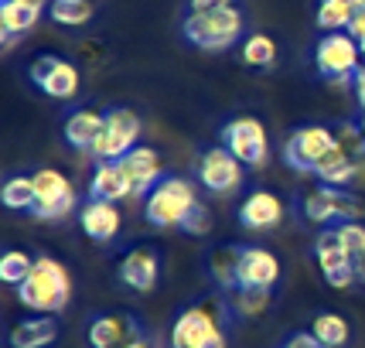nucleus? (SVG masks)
Segmentation results:
<instances>
[{
	"mask_svg": "<svg viewBox=\"0 0 365 348\" xmlns=\"http://www.w3.org/2000/svg\"><path fill=\"white\" fill-rule=\"evenodd\" d=\"M123 348H150V345H147V342H140V338H133V342H127Z\"/></svg>",
	"mask_w": 365,
	"mask_h": 348,
	"instance_id": "nucleus-40",
	"label": "nucleus"
},
{
	"mask_svg": "<svg viewBox=\"0 0 365 348\" xmlns=\"http://www.w3.org/2000/svg\"><path fill=\"white\" fill-rule=\"evenodd\" d=\"M242 171H246V164L229 150V147H208L202 150V158H198V185L212 195H236L239 185H242Z\"/></svg>",
	"mask_w": 365,
	"mask_h": 348,
	"instance_id": "nucleus-9",
	"label": "nucleus"
},
{
	"mask_svg": "<svg viewBox=\"0 0 365 348\" xmlns=\"http://www.w3.org/2000/svg\"><path fill=\"white\" fill-rule=\"evenodd\" d=\"M239 0H188V11H215V7H232Z\"/></svg>",
	"mask_w": 365,
	"mask_h": 348,
	"instance_id": "nucleus-37",
	"label": "nucleus"
},
{
	"mask_svg": "<svg viewBox=\"0 0 365 348\" xmlns=\"http://www.w3.org/2000/svg\"><path fill=\"white\" fill-rule=\"evenodd\" d=\"M133 328L130 317H116V314H99L89 324V345L93 348H123L127 342H133V334H127Z\"/></svg>",
	"mask_w": 365,
	"mask_h": 348,
	"instance_id": "nucleus-25",
	"label": "nucleus"
},
{
	"mask_svg": "<svg viewBox=\"0 0 365 348\" xmlns=\"http://www.w3.org/2000/svg\"><path fill=\"white\" fill-rule=\"evenodd\" d=\"M351 11L349 4H341V0H318V11H314V24H318L321 34H331V31H349Z\"/></svg>",
	"mask_w": 365,
	"mask_h": 348,
	"instance_id": "nucleus-30",
	"label": "nucleus"
},
{
	"mask_svg": "<svg viewBox=\"0 0 365 348\" xmlns=\"http://www.w3.org/2000/svg\"><path fill=\"white\" fill-rule=\"evenodd\" d=\"M314 260H318V267L324 277H331V273H338V270H351L355 267V260H351V253L345 250V242H341V236H338V229H321L318 239H314Z\"/></svg>",
	"mask_w": 365,
	"mask_h": 348,
	"instance_id": "nucleus-23",
	"label": "nucleus"
},
{
	"mask_svg": "<svg viewBox=\"0 0 365 348\" xmlns=\"http://www.w3.org/2000/svg\"><path fill=\"white\" fill-rule=\"evenodd\" d=\"M284 348H324V345H321L311 332H297V334H290V338H287Z\"/></svg>",
	"mask_w": 365,
	"mask_h": 348,
	"instance_id": "nucleus-35",
	"label": "nucleus"
},
{
	"mask_svg": "<svg viewBox=\"0 0 365 348\" xmlns=\"http://www.w3.org/2000/svg\"><path fill=\"white\" fill-rule=\"evenodd\" d=\"M140 116L130 110V106H110L103 110V130H99V140L93 147L96 160H123L137 147L140 140Z\"/></svg>",
	"mask_w": 365,
	"mask_h": 348,
	"instance_id": "nucleus-5",
	"label": "nucleus"
},
{
	"mask_svg": "<svg viewBox=\"0 0 365 348\" xmlns=\"http://www.w3.org/2000/svg\"><path fill=\"white\" fill-rule=\"evenodd\" d=\"M89 198H99V202L133 198V181H130L123 160H96L93 181H89Z\"/></svg>",
	"mask_w": 365,
	"mask_h": 348,
	"instance_id": "nucleus-16",
	"label": "nucleus"
},
{
	"mask_svg": "<svg viewBox=\"0 0 365 348\" xmlns=\"http://www.w3.org/2000/svg\"><path fill=\"white\" fill-rule=\"evenodd\" d=\"M181 34L198 51H229L239 41H246V14L239 11V4L215 11H188L181 21Z\"/></svg>",
	"mask_w": 365,
	"mask_h": 348,
	"instance_id": "nucleus-1",
	"label": "nucleus"
},
{
	"mask_svg": "<svg viewBox=\"0 0 365 348\" xmlns=\"http://www.w3.org/2000/svg\"><path fill=\"white\" fill-rule=\"evenodd\" d=\"M171 348H225V332L212 307H185L171 324Z\"/></svg>",
	"mask_w": 365,
	"mask_h": 348,
	"instance_id": "nucleus-6",
	"label": "nucleus"
},
{
	"mask_svg": "<svg viewBox=\"0 0 365 348\" xmlns=\"http://www.w3.org/2000/svg\"><path fill=\"white\" fill-rule=\"evenodd\" d=\"M359 212H362L359 198L345 188H331V185H321L318 191H311L304 198V219L314 225H341L349 219H359Z\"/></svg>",
	"mask_w": 365,
	"mask_h": 348,
	"instance_id": "nucleus-11",
	"label": "nucleus"
},
{
	"mask_svg": "<svg viewBox=\"0 0 365 348\" xmlns=\"http://www.w3.org/2000/svg\"><path fill=\"white\" fill-rule=\"evenodd\" d=\"M82 232L93 239V242H113L120 236V225H123V215L116 202H99V198H89L79 212Z\"/></svg>",
	"mask_w": 365,
	"mask_h": 348,
	"instance_id": "nucleus-18",
	"label": "nucleus"
},
{
	"mask_svg": "<svg viewBox=\"0 0 365 348\" xmlns=\"http://www.w3.org/2000/svg\"><path fill=\"white\" fill-rule=\"evenodd\" d=\"M14 290H17V301L24 304L28 311L58 314V311H65V304L72 297V277H68V270L55 256H38L31 277L21 287H14Z\"/></svg>",
	"mask_w": 365,
	"mask_h": 348,
	"instance_id": "nucleus-2",
	"label": "nucleus"
},
{
	"mask_svg": "<svg viewBox=\"0 0 365 348\" xmlns=\"http://www.w3.org/2000/svg\"><path fill=\"white\" fill-rule=\"evenodd\" d=\"M76 202H79L76 185H72L62 171H55V168L34 171V205H31L34 219L58 222L76 208Z\"/></svg>",
	"mask_w": 365,
	"mask_h": 348,
	"instance_id": "nucleus-7",
	"label": "nucleus"
},
{
	"mask_svg": "<svg viewBox=\"0 0 365 348\" xmlns=\"http://www.w3.org/2000/svg\"><path fill=\"white\" fill-rule=\"evenodd\" d=\"M311 334H314L324 348H345L351 332H349V321L341 314H318L311 321Z\"/></svg>",
	"mask_w": 365,
	"mask_h": 348,
	"instance_id": "nucleus-31",
	"label": "nucleus"
},
{
	"mask_svg": "<svg viewBox=\"0 0 365 348\" xmlns=\"http://www.w3.org/2000/svg\"><path fill=\"white\" fill-rule=\"evenodd\" d=\"M181 232H188V236H195V239H202L212 232V212H208L205 202H198V205L188 212V219L181 222Z\"/></svg>",
	"mask_w": 365,
	"mask_h": 348,
	"instance_id": "nucleus-34",
	"label": "nucleus"
},
{
	"mask_svg": "<svg viewBox=\"0 0 365 348\" xmlns=\"http://www.w3.org/2000/svg\"><path fill=\"white\" fill-rule=\"evenodd\" d=\"M359 174H365V158L349 154L341 143H334L314 168V178L321 185H331V188H349V185H355Z\"/></svg>",
	"mask_w": 365,
	"mask_h": 348,
	"instance_id": "nucleus-15",
	"label": "nucleus"
},
{
	"mask_svg": "<svg viewBox=\"0 0 365 348\" xmlns=\"http://www.w3.org/2000/svg\"><path fill=\"white\" fill-rule=\"evenodd\" d=\"M341 4H349V7H351V11H359V7H362V4H365V0H341Z\"/></svg>",
	"mask_w": 365,
	"mask_h": 348,
	"instance_id": "nucleus-41",
	"label": "nucleus"
},
{
	"mask_svg": "<svg viewBox=\"0 0 365 348\" xmlns=\"http://www.w3.org/2000/svg\"><path fill=\"white\" fill-rule=\"evenodd\" d=\"M239 51H242V65H250V68H273V65H277V55H280L277 41L263 31L246 34V41H242Z\"/></svg>",
	"mask_w": 365,
	"mask_h": 348,
	"instance_id": "nucleus-27",
	"label": "nucleus"
},
{
	"mask_svg": "<svg viewBox=\"0 0 365 348\" xmlns=\"http://www.w3.org/2000/svg\"><path fill=\"white\" fill-rule=\"evenodd\" d=\"M34 260H38V256H28L24 250H7V253L0 256V280L11 287H21L31 277Z\"/></svg>",
	"mask_w": 365,
	"mask_h": 348,
	"instance_id": "nucleus-32",
	"label": "nucleus"
},
{
	"mask_svg": "<svg viewBox=\"0 0 365 348\" xmlns=\"http://www.w3.org/2000/svg\"><path fill=\"white\" fill-rule=\"evenodd\" d=\"M314 68L331 86H351L355 72L362 68V48L349 31L321 34L314 45Z\"/></svg>",
	"mask_w": 365,
	"mask_h": 348,
	"instance_id": "nucleus-4",
	"label": "nucleus"
},
{
	"mask_svg": "<svg viewBox=\"0 0 365 348\" xmlns=\"http://www.w3.org/2000/svg\"><path fill=\"white\" fill-rule=\"evenodd\" d=\"M338 229V236H341V242H345V250L351 253V260H359V256H365V225L359 219H349L341 222V225H334Z\"/></svg>",
	"mask_w": 365,
	"mask_h": 348,
	"instance_id": "nucleus-33",
	"label": "nucleus"
},
{
	"mask_svg": "<svg viewBox=\"0 0 365 348\" xmlns=\"http://www.w3.org/2000/svg\"><path fill=\"white\" fill-rule=\"evenodd\" d=\"M48 17L62 28H82L96 17V4L93 0H51Z\"/></svg>",
	"mask_w": 365,
	"mask_h": 348,
	"instance_id": "nucleus-28",
	"label": "nucleus"
},
{
	"mask_svg": "<svg viewBox=\"0 0 365 348\" xmlns=\"http://www.w3.org/2000/svg\"><path fill=\"white\" fill-rule=\"evenodd\" d=\"M198 205L195 185L181 174H164L158 188L143 198V219L154 229H181V222L188 219V212Z\"/></svg>",
	"mask_w": 365,
	"mask_h": 348,
	"instance_id": "nucleus-3",
	"label": "nucleus"
},
{
	"mask_svg": "<svg viewBox=\"0 0 365 348\" xmlns=\"http://www.w3.org/2000/svg\"><path fill=\"white\" fill-rule=\"evenodd\" d=\"M334 130L328 127H297L284 143V164L297 174H314L318 160L334 147Z\"/></svg>",
	"mask_w": 365,
	"mask_h": 348,
	"instance_id": "nucleus-10",
	"label": "nucleus"
},
{
	"mask_svg": "<svg viewBox=\"0 0 365 348\" xmlns=\"http://www.w3.org/2000/svg\"><path fill=\"white\" fill-rule=\"evenodd\" d=\"M355 273H359V280L365 284V256H359V260H355Z\"/></svg>",
	"mask_w": 365,
	"mask_h": 348,
	"instance_id": "nucleus-39",
	"label": "nucleus"
},
{
	"mask_svg": "<svg viewBox=\"0 0 365 348\" xmlns=\"http://www.w3.org/2000/svg\"><path fill=\"white\" fill-rule=\"evenodd\" d=\"M55 338H58L55 314H34V317L17 321L14 328H11L7 345L11 348H48V345H55Z\"/></svg>",
	"mask_w": 365,
	"mask_h": 348,
	"instance_id": "nucleus-21",
	"label": "nucleus"
},
{
	"mask_svg": "<svg viewBox=\"0 0 365 348\" xmlns=\"http://www.w3.org/2000/svg\"><path fill=\"white\" fill-rule=\"evenodd\" d=\"M99 130H103V110L82 106V110H72L65 116V143L76 147V150L93 154L96 140H99Z\"/></svg>",
	"mask_w": 365,
	"mask_h": 348,
	"instance_id": "nucleus-22",
	"label": "nucleus"
},
{
	"mask_svg": "<svg viewBox=\"0 0 365 348\" xmlns=\"http://www.w3.org/2000/svg\"><path fill=\"white\" fill-rule=\"evenodd\" d=\"M123 168H127L130 181H133V198H147L150 191L158 188L160 178H164L160 154L154 150V147H140V143L123 158Z\"/></svg>",
	"mask_w": 365,
	"mask_h": 348,
	"instance_id": "nucleus-17",
	"label": "nucleus"
},
{
	"mask_svg": "<svg viewBox=\"0 0 365 348\" xmlns=\"http://www.w3.org/2000/svg\"><path fill=\"white\" fill-rule=\"evenodd\" d=\"M359 48H362V62H365V41H359Z\"/></svg>",
	"mask_w": 365,
	"mask_h": 348,
	"instance_id": "nucleus-42",
	"label": "nucleus"
},
{
	"mask_svg": "<svg viewBox=\"0 0 365 348\" xmlns=\"http://www.w3.org/2000/svg\"><path fill=\"white\" fill-rule=\"evenodd\" d=\"M28 76L31 82L48 96V99H72V96L79 93V68L62 58V55H38L28 68Z\"/></svg>",
	"mask_w": 365,
	"mask_h": 348,
	"instance_id": "nucleus-12",
	"label": "nucleus"
},
{
	"mask_svg": "<svg viewBox=\"0 0 365 348\" xmlns=\"http://www.w3.org/2000/svg\"><path fill=\"white\" fill-rule=\"evenodd\" d=\"M362 130H365V116H362Z\"/></svg>",
	"mask_w": 365,
	"mask_h": 348,
	"instance_id": "nucleus-43",
	"label": "nucleus"
},
{
	"mask_svg": "<svg viewBox=\"0 0 365 348\" xmlns=\"http://www.w3.org/2000/svg\"><path fill=\"white\" fill-rule=\"evenodd\" d=\"M351 93H355V99H359V106H362V113H365V62H362V68L355 72V82H351Z\"/></svg>",
	"mask_w": 365,
	"mask_h": 348,
	"instance_id": "nucleus-38",
	"label": "nucleus"
},
{
	"mask_svg": "<svg viewBox=\"0 0 365 348\" xmlns=\"http://www.w3.org/2000/svg\"><path fill=\"white\" fill-rule=\"evenodd\" d=\"M0 198L11 212H31L34 205V174H14L4 181L0 188Z\"/></svg>",
	"mask_w": 365,
	"mask_h": 348,
	"instance_id": "nucleus-29",
	"label": "nucleus"
},
{
	"mask_svg": "<svg viewBox=\"0 0 365 348\" xmlns=\"http://www.w3.org/2000/svg\"><path fill=\"white\" fill-rule=\"evenodd\" d=\"M349 34L355 38V41H365V4L355 11V17H351V24H349Z\"/></svg>",
	"mask_w": 365,
	"mask_h": 348,
	"instance_id": "nucleus-36",
	"label": "nucleus"
},
{
	"mask_svg": "<svg viewBox=\"0 0 365 348\" xmlns=\"http://www.w3.org/2000/svg\"><path fill=\"white\" fill-rule=\"evenodd\" d=\"M222 147H229L246 168H263L270 160V137L256 116H232L219 133Z\"/></svg>",
	"mask_w": 365,
	"mask_h": 348,
	"instance_id": "nucleus-8",
	"label": "nucleus"
},
{
	"mask_svg": "<svg viewBox=\"0 0 365 348\" xmlns=\"http://www.w3.org/2000/svg\"><path fill=\"white\" fill-rule=\"evenodd\" d=\"M280 280V260L263 246H242L239 256V287H270Z\"/></svg>",
	"mask_w": 365,
	"mask_h": 348,
	"instance_id": "nucleus-19",
	"label": "nucleus"
},
{
	"mask_svg": "<svg viewBox=\"0 0 365 348\" xmlns=\"http://www.w3.org/2000/svg\"><path fill=\"white\" fill-rule=\"evenodd\" d=\"M239 256H242V246L236 242H225V246H215L208 253V277L219 290H236L239 287Z\"/></svg>",
	"mask_w": 365,
	"mask_h": 348,
	"instance_id": "nucleus-24",
	"label": "nucleus"
},
{
	"mask_svg": "<svg viewBox=\"0 0 365 348\" xmlns=\"http://www.w3.org/2000/svg\"><path fill=\"white\" fill-rule=\"evenodd\" d=\"M236 215L246 229L270 232V229H277V225L284 222L287 208H284V202H280V195H273V191H267V188H256L242 198V205H239Z\"/></svg>",
	"mask_w": 365,
	"mask_h": 348,
	"instance_id": "nucleus-13",
	"label": "nucleus"
},
{
	"mask_svg": "<svg viewBox=\"0 0 365 348\" xmlns=\"http://www.w3.org/2000/svg\"><path fill=\"white\" fill-rule=\"evenodd\" d=\"M270 297H273L270 287H236V290L225 294L229 307L242 317H259L267 307H270Z\"/></svg>",
	"mask_w": 365,
	"mask_h": 348,
	"instance_id": "nucleus-26",
	"label": "nucleus"
},
{
	"mask_svg": "<svg viewBox=\"0 0 365 348\" xmlns=\"http://www.w3.org/2000/svg\"><path fill=\"white\" fill-rule=\"evenodd\" d=\"M120 280L133 290V294H150L158 287V277H160V260L150 246H133L123 260H120Z\"/></svg>",
	"mask_w": 365,
	"mask_h": 348,
	"instance_id": "nucleus-14",
	"label": "nucleus"
},
{
	"mask_svg": "<svg viewBox=\"0 0 365 348\" xmlns=\"http://www.w3.org/2000/svg\"><path fill=\"white\" fill-rule=\"evenodd\" d=\"M51 0H0V34H24L31 31L48 14Z\"/></svg>",
	"mask_w": 365,
	"mask_h": 348,
	"instance_id": "nucleus-20",
	"label": "nucleus"
}]
</instances>
